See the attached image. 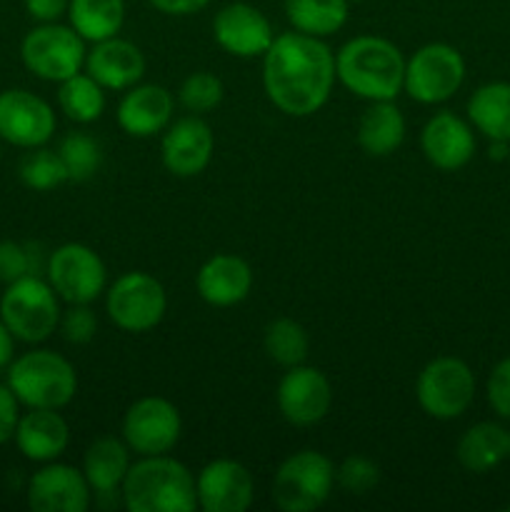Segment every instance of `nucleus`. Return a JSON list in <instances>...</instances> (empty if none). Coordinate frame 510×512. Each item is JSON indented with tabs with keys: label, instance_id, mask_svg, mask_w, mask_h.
Listing matches in <instances>:
<instances>
[{
	"label": "nucleus",
	"instance_id": "1",
	"mask_svg": "<svg viewBox=\"0 0 510 512\" xmlns=\"http://www.w3.org/2000/svg\"><path fill=\"white\" fill-rule=\"evenodd\" d=\"M335 85V55L323 38L290 33L275 35L263 55V88L270 103L285 115L308 118L328 103Z\"/></svg>",
	"mask_w": 510,
	"mask_h": 512
},
{
	"label": "nucleus",
	"instance_id": "2",
	"mask_svg": "<svg viewBox=\"0 0 510 512\" xmlns=\"http://www.w3.org/2000/svg\"><path fill=\"white\" fill-rule=\"evenodd\" d=\"M335 78L365 100H395L403 90L405 58L400 48L378 35H358L335 55Z\"/></svg>",
	"mask_w": 510,
	"mask_h": 512
},
{
	"label": "nucleus",
	"instance_id": "3",
	"mask_svg": "<svg viewBox=\"0 0 510 512\" xmlns=\"http://www.w3.org/2000/svg\"><path fill=\"white\" fill-rule=\"evenodd\" d=\"M128 512H193L198 508L195 478L183 463L165 455H140L120 485Z\"/></svg>",
	"mask_w": 510,
	"mask_h": 512
},
{
	"label": "nucleus",
	"instance_id": "4",
	"mask_svg": "<svg viewBox=\"0 0 510 512\" xmlns=\"http://www.w3.org/2000/svg\"><path fill=\"white\" fill-rule=\"evenodd\" d=\"M8 385L25 408L60 410L78 393V373L55 350H30L8 365Z\"/></svg>",
	"mask_w": 510,
	"mask_h": 512
},
{
	"label": "nucleus",
	"instance_id": "5",
	"mask_svg": "<svg viewBox=\"0 0 510 512\" xmlns=\"http://www.w3.org/2000/svg\"><path fill=\"white\" fill-rule=\"evenodd\" d=\"M58 293L48 280L38 275H25L5 288L0 298V320L8 325L15 340L38 345L58 330L60 303Z\"/></svg>",
	"mask_w": 510,
	"mask_h": 512
},
{
	"label": "nucleus",
	"instance_id": "6",
	"mask_svg": "<svg viewBox=\"0 0 510 512\" xmlns=\"http://www.w3.org/2000/svg\"><path fill=\"white\" fill-rule=\"evenodd\" d=\"M333 485V460L318 450H300L275 470L273 503L283 512H310L330 498Z\"/></svg>",
	"mask_w": 510,
	"mask_h": 512
},
{
	"label": "nucleus",
	"instance_id": "7",
	"mask_svg": "<svg viewBox=\"0 0 510 512\" xmlns=\"http://www.w3.org/2000/svg\"><path fill=\"white\" fill-rule=\"evenodd\" d=\"M415 398L425 415L435 420H455L473 405L475 375L465 360L443 355L420 370Z\"/></svg>",
	"mask_w": 510,
	"mask_h": 512
},
{
	"label": "nucleus",
	"instance_id": "8",
	"mask_svg": "<svg viewBox=\"0 0 510 512\" xmlns=\"http://www.w3.org/2000/svg\"><path fill=\"white\" fill-rule=\"evenodd\" d=\"M85 40L70 25L40 23L20 43L25 68L40 80L63 83L85 68Z\"/></svg>",
	"mask_w": 510,
	"mask_h": 512
},
{
	"label": "nucleus",
	"instance_id": "9",
	"mask_svg": "<svg viewBox=\"0 0 510 512\" xmlns=\"http://www.w3.org/2000/svg\"><path fill=\"white\" fill-rule=\"evenodd\" d=\"M108 318L125 333H148L168 310V295L160 280L143 270L123 273L105 295Z\"/></svg>",
	"mask_w": 510,
	"mask_h": 512
},
{
	"label": "nucleus",
	"instance_id": "10",
	"mask_svg": "<svg viewBox=\"0 0 510 512\" xmlns=\"http://www.w3.org/2000/svg\"><path fill=\"white\" fill-rule=\"evenodd\" d=\"M465 80V60L448 43H428L405 60L403 90L423 105L445 103Z\"/></svg>",
	"mask_w": 510,
	"mask_h": 512
},
{
	"label": "nucleus",
	"instance_id": "11",
	"mask_svg": "<svg viewBox=\"0 0 510 512\" xmlns=\"http://www.w3.org/2000/svg\"><path fill=\"white\" fill-rule=\"evenodd\" d=\"M50 288L65 303H93L105 293L108 270L100 255L83 243H65L45 263Z\"/></svg>",
	"mask_w": 510,
	"mask_h": 512
},
{
	"label": "nucleus",
	"instance_id": "12",
	"mask_svg": "<svg viewBox=\"0 0 510 512\" xmlns=\"http://www.w3.org/2000/svg\"><path fill=\"white\" fill-rule=\"evenodd\" d=\"M183 420L170 400L148 395L135 400L123 418V440L138 455H165L178 445Z\"/></svg>",
	"mask_w": 510,
	"mask_h": 512
},
{
	"label": "nucleus",
	"instance_id": "13",
	"mask_svg": "<svg viewBox=\"0 0 510 512\" xmlns=\"http://www.w3.org/2000/svg\"><path fill=\"white\" fill-rule=\"evenodd\" d=\"M55 133V113L40 95L25 88L0 93V138L18 148H40Z\"/></svg>",
	"mask_w": 510,
	"mask_h": 512
},
{
	"label": "nucleus",
	"instance_id": "14",
	"mask_svg": "<svg viewBox=\"0 0 510 512\" xmlns=\"http://www.w3.org/2000/svg\"><path fill=\"white\" fill-rule=\"evenodd\" d=\"M275 400H278L280 415L290 425L308 428V425L320 423L330 413L333 388H330V380L318 368L295 365L280 378Z\"/></svg>",
	"mask_w": 510,
	"mask_h": 512
},
{
	"label": "nucleus",
	"instance_id": "15",
	"mask_svg": "<svg viewBox=\"0 0 510 512\" xmlns=\"http://www.w3.org/2000/svg\"><path fill=\"white\" fill-rule=\"evenodd\" d=\"M215 150V135L198 115H185L165 128L160 143V158L175 178H195L210 165Z\"/></svg>",
	"mask_w": 510,
	"mask_h": 512
},
{
	"label": "nucleus",
	"instance_id": "16",
	"mask_svg": "<svg viewBox=\"0 0 510 512\" xmlns=\"http://www.w3.org/2000/svg\"><path fill=\"white\" fill-rule=\"evenodd\" d=\"M90 490L83 470L65 463H45L28 480V508L33 512H85Z\"/></svg>",
	"mask_w": 510,
	"mask_h": 512
},
{
	"label": "nucleus",
	"instance_id": "17",
	"mask_svg": "<svg viewBox=\"0 0 510 512\" xmlns=\"http://www.w3.org/2000/svg\"><path fill=\"white\" fill-rule=\"evenodd\" d=\"M213 38L235 58H258L268 53L275 33L270 20L250 3H228L215 13Z\"/></svg>",
	"mask_w": 510,
	"mask_h": 512
},
{
	"label": "nucleus",
	"instance_id": "18",
	"mask_svg": "<svg viewBox=\"0 0 510 512\" xmlns=\"http://www.w3.org/2000/svg\"><path fill=\"white\" fill-rule=\"evenodd\" d=\"M198 508L205 512H245L253 505L255 483L243 463L218 458L205 465L195 478Z\"/></svg>",
	"mask_w": 510,
	"mask_h": 512
},
{
	"label": "nucleus",
	"instance_id": "19",
	"mask_svg": "<svg viewBox=\"0 0 510 512\" xmlns=\"http://www.w3.org/2000/svg\"><path fill=\"white\" fill-rule=\"evenodd\" d=\"M420 148L438 170H460L475 155L473 128L450 110H440L423 125Z\"/></svg>",
	"mask_w": 510,
	"mask_h": 512
},
{
	"label": "nucleus",
	"instance_id": "20",
	"mask_svg": "<svg viewBox=\"0 0 510 512\" xmlns=\"http://www.w3.org/2000/svg\"><path fill=\"white\" fill-rule=\"evenodd\" d=\"M85 73L98 80L105 90H128L145 75V55L130 40L113 38L93 43L85 53Z\"/></svg>",
	"mask_w": 510,
	"mask_h": 512
},
{
	"label": "nucleus",
	"instance_id": "21",
	"mask_svg": "<svg viewBox=\"0 0 510 512\" xmlns=\"http://www.w3.org/2000/svg\"><path fill=\"white\" fill-rule=\"evenodd\" d=\"M173 123V95L155 83L133 85L118 103V125L133 138H153Z\"/></svg>",
	"mask_w": 510,
	"mask_h": 512
},
{
	"label": "nucleus",
	"instance_id": "22",
	"mask_svg": "<svg viewBox=\"0 0 510 512\" xmlns=\"http://www.w3.org/2000/svg\"><path fill=\"white\" fill-rule=\"evenodd\" d=\"M253 288V270L243 258L230 253L213 255L200 265L195 290L213 308H230L243 303Z\"/></svg>",
	"mask_w": 510,
	"mask_h": 512
},
{
	"label": "nucleus",
	"instance_id": "23",
	"mask_svg": "<svg viewBox=\"0 0 510 512\" xmlns=\"http://www.w3.org/2000/svg\"><path fill=\"white\" fill-rule=\"evenodd\" d=\"M15 445L33 463H53L70 443V428L58 410L28 408L15 428Z\"/></svg>",
	"mask_w": 510,
	"mask_h": 512
},
{
	"label": "nucleus",
	"instance_id": "24",
	"mask_svg": "<svg viewBox=\"0 0 510 512\" xmlns=\"http://www.w3.org/2000/svg\"><path fill=\"white\" fill-rule=\"evenodd\" d=\"M355 138L373 158L395 153L405 140V118L398 105L393 100H373L360 115Z\"/></svg>",
	"mask_w": 510,
	"mask_h": 512
},
{
	"label": "nucleus",
	"instance_id": "25",
	"mask_svg": "<svg viewBox=\"0 0 510 512\" xmlns=\"http://www.w3.org/2000/svg\"><path fill=\"white\" fill-rule=\"evenodd\" d=\"M130 453L133 450L128 448V443L113 438V435H103V438L93 440L83 458V473L90 490L98 495L118 493L125 475H128Z\"/></svg>",
	"mask_w": 510,
	"mask_h": 512
},
{
	"label": "nucleus",
	"instance_id": "26",
	"mask_svg": "<svg viewBox=\"0 0 510 512\" xmlns=\"http://www.w3.org/2000/svg\"><path fill=\"white\" fill-rule=\"evenodd\" d=\"M455 458L468 473H490L510 458V433L498 423H475L460 435Z\"/></svg>",
	"mask_w": 510,
	"mask_h": 512
},
{
	"label": "nucleus",
	"instance_id": "27",
	"mask_svg": "<svg viewBox=\"0 0 510 512\" xmlns=\"http://www.w3.org/2000/svg\"><path fill=\"white\" fill-rule=\"evenodd\" d=\"M468 120L488 140L510 143V83H485L470 95Z\"/></svg>",
	"mask_w": 510,
	"mask_h": 512
},
{
	"label": "nucleus",
	"instance_id": "28",
	"mask_svg": "<svg viewBox=\"0 0 510 512\" xmlns=\"http://www.w3.org/2000/svg\"><path fill=\"white\" fill-rule=\"evenodd\" d=\"M68 20L85 43H100L123 28L125 0H70Z\"/></svg>",
	"mask_w": 510,
	"mask_h": 512
},
{
	"label": "nucleus",
	"instance_id": "29",
	"mask_svg": "<svg viewBox=\"0 0 510 512\" xmlns=\"http://www.w3.org/2000/svg\"><path fill=\"white\" fill-rule=\"evenodd\" d=\"M285 15L298 33L328 38L348 20V0H285Z\"/></svg>",
	"mask_w": 510,
	"mask_h": 512
},
{
	"label": "nucleus",
	"instance_id": "30",
	"mask_svg": "<svg viewBox=\"0 0 510 512\" xmlns=\"http://www.w3.org/2000/svg\"><path fill=\"white\" fill-rule=\"evenodd\" d=\"M58 105L75 123H95L105 113V88L88 73H75L60 83Z\"/></svg>",
	"mask_w": 510,
	"mask_h": 512
},
{
	"label": "nucleus",
	"instance_id": "31",
	"mask_svg": "<svg viewBox=\"0 0 510 512\" xmlns=\"http://www.w3.org/2000/svg\"><path fill=\"white\" fill-rule=\"evenodd\" d=\"M265 353L273 363L283 365V368H295L303 365L310 353V338L300 323L293 318H278L265 328L263 335Z\"/></svg>",
	"mask_w": 510,
	"mask_h": 512
},
{
	"label": "nucleus",
	"instance_id": "32",
	"mask_svg": "<svg viewBox=\"0 0 510 512\" xmlns=\"http://www.w3.org/2000/svg\"><path fill=\"white\" fill-rule=\"evenodd\" d=\"M58 155L68 170V180L85 183L103 165V148L88 133H68L58 145Z\"/></svg>",
	"mask_w": 510,
	"mask_h": 512
},
{
	"label": "nucleus",
	"instance_id": "33",
	"mask_svg": "<svg viewBox=\"0 0 510 512\" xmlns=\"http://www.w3.org/2000/svg\"><path fill=\"white\" fill-rule=\"evenodd\" d=\"M20 180L30 190L48 193V190L68 183V170H65L58 150H48L40 145V148H30V153L20 160Z\"/></svg>",
	"mask_w": 510,
	"mask_h": 512
},
{
	"label": "nucleus",
	"instance_id": "34",
	"mask_svg": "<svg viewBox=\"0 0 510 512\" xmlns=\"http://www.w3.org/2000/svg\"><path fill=\"white\" fill-rule=\"evenodd\" d=\"M223 95V83H220L218 75L208 73V70L190 73L178 90L180 105L193 115L208 113V110L218 108V105L223 103Z\"/></svg>",
	"mask_w": 510,
	"mask_h": 512
},
{
	"label": "nucleus",
	"instance_id": "35",
	"mask_svg": "<svg viewBox=\"0 0 510 512\" xmlns=\"http://www.w3.org/2000/svg\"><path fill=\"white\" fill-rule=\"evenodd\" d=\"M335 483L350 495H368L380 483V468L365 455H350L335 470Z\"/></svg>",
	"mask_w": 510,
	"mask_h": 512
},
{
	"label": "nucleus",
	"instance_id": "36",
	"mask_svg": "<svg viewBox=\"0 0 510 512\" xmlns=\"http://www.w3.org/2000/svg\"><path fill=\"white\" fill-rule=\"evenodd\" d=\"M58 330L70 345L90 343L98 333V318L90 310V303H70V308L60 313Z\"/></svg>",
	"mask_w": 510,
	"mask_h": 512
},
{
	"label": "nucleus",
	"instance_id": "37",
	"mask_svg": "<svg viewBox=\"0 0 510 512\" xmlns=\"http://www.w3.org/2000/svg\"><path fill=\"white\" fill-rule=\"evenodd\" d=\"M35 273V258L30 245L15 243V240H0V283L10 285L15 280Z\"/></svg>",
	"mask_w": 510,
	"mask_h": 512
},
{
	"label": "nucleus",
	"instance_id": "38",
	"mask_svg": "<svg viewBox=\"0 0 510 512\" xmlns=\"http://www.w3.org/2000/svg\"><path fill=\"white\" fill-rule=\"evenodd\" d=\"M488 403L500 418L510 420V355L500 360L488 375Z\"/></svg>",
	"mask_w": 510,
	"mask_h": 512
},
{
	"label": "nucleus",
	"instance_id": "39",
	"mask_svg": "<svg viewBox=\"0 0 510 512\" xmlns=\"http://www.w3.org/2000/svg\"><path fill=\"white\" fill-rule=\"evenodd\" d=\"M20 423V400L10 390L8 383H0V445L15 438V428Z\"/></svg>",
	"mask_w": 510,
	"mask_h": 512
},
{
	"label": "nucleus",
	"instance_id": "40",
	"mask_svg": "<svg viewBox=\"0 0 510 512\" xmlns=\"http://www.w3.org/2000/svg\"><path fill=\"white\" fill-rule=\"evenodd\" d=\"M23 5L38 23H58L63 15H68L70 0H23Z\"/></svg>",
	"mask_w": 510,
	"mask_h": 512
},
{
	"label": "nucleus",
	"instance_id": "41",
	"mask_svg": "<svg viewBox=\"0 0 510 512\" xmlns=\"http://www.w3.org/2000/svg\"><path fill=\"white\" fill-rule=\"evenodd\" d=\"M150 5L163 15H180L183 18V15H193L208 8L210 0H150Z\"/></svg>",
	"mask_w": 510,
	"mask_h": 512
},
{
	"label": "nucleus",
	"instance_id": "42",
	"mask_svg": "<svg viewBox=\"0 0 510 512\" xmlns=\"http://www.w3.org/2000/svg\"><path fill=\"white\" fill-rule=\"evenodd\" d=\"M15 360V335L10 333L8 325L0 320V370L8 368Z\"/></svg>",
	"mask_w": 510,
	"mask_h": 512
},
{
	"label": "nucleus",
	"instance_id": "43",
	"mask_svg": "<svg viewBox=\"0 0 510 512\" xmlns=\"http://www.w3.org/2000/svg\"><path fill=\"white\" fill-rule=\"evenodd\" d=\"M508 160H510V143H508Z\"/></svg>",
	"mask_w": 510,
	"mask_h": 512
}]
</instances>
